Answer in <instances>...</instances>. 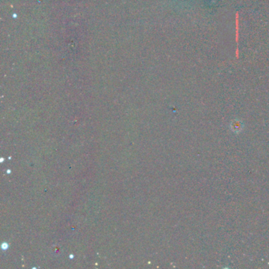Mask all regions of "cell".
Masks as SVG:
<instances>
[{
  "instance_id": "cell-1",
  "label": "cell",
  "mask_w": 269,
  "mask_h": 269,
  "mask_svg": "<svg viewBox=\"0 0 269 269\" xmlns=\"http://www.w3.org/2000/svg\"><path fill=\"white\" fill-rule=\"evenodd\" d=\"M230 129L235 134H239L242 131L243 129V123L240 121V120L234 119L230 122Z\"/></svg>"
}]
</instances>
